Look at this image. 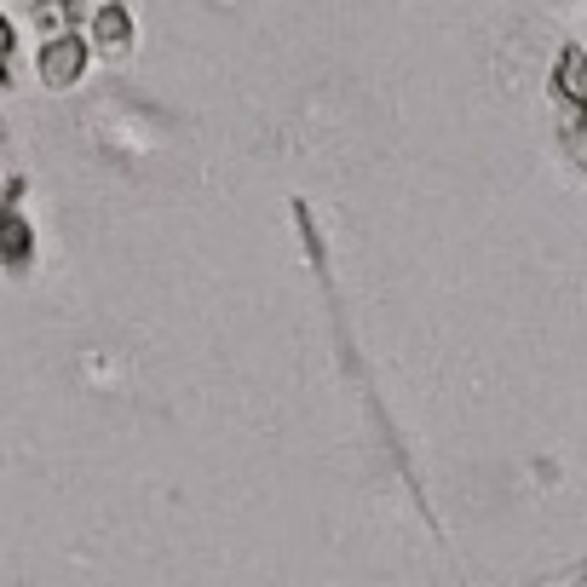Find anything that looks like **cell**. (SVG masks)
Returning a JSON list of instances; mask_svg holds the SVG:
<instances>
[{
	"label": "cell",
	"instance_id": "cell-1",
	"mask_svg": "<svg viewBox=\"0 0 587 587\" xmlns=\"http://www.w3.org/2000/svg\"><path fill=\"white\" fill-rule=\"evenodd\" d=\"M52 75H75V47H58V52H52Z\"/></svg>",
	"mask_w": 587,
	"mask_h": 587
},
{
	"label": "cell",
	"instance_id": "cell-2",
	"mask_svg": "<svg viewBox=\"0 0 587 587\" xmlns=\"http://www.w3.org/2000/svg\"><path fill=\"white\" fill-rule=\"evenodd\" d=\"M0 58H6V29H0Z\"/></svg>",
	"mask_w": 587,
	"mask_h": 587
}]
</instances>
